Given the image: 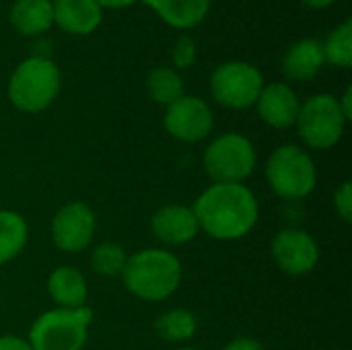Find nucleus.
Wrapping results in <instances>:
<instances>
[{
	"mask_svg": "<svg viewBox=\"0 0 352 350\" xmlns=\"http://www.w3.org/2000/svg\"><path fill=\"white\" fill-rule=\"evenodd\" d=\"M29 239L27 221L14 210H0V268L19 258Z\"/></svg>",
	"mask_w": 352,
	"mask_h": 350,
	"instance_id": "6ab92c4d",
	"label": "nucleus"
},
{
	"mask_svg": "<svg viewBox=\"0 0 352 350\" xmlns=\"http://www.w3.org/2000/svg\"><path fill=\"white\" fill-rule=\"evenodd\" d=\"M338 105H340V111H342V116L346 118V122H351L352 120V87H346V89H344L342 97L338 99Z\"/></svg>",
	"mask_w": 352,
	"mask_h": 350,
	"instance_id": "cd10ccee",
	"label": "nucleus"
},
{
	"mask_svg": "<svg viewBox=\"0 0 352 350\" xmlns=\"http://www.w3.org/2000/svg\"><path fill=\"white\" fill-rule=\"evenodd\" d=\"M270 254L274 264L291 276H305L320 264V245L316 237L297 227L280 229L270 243Z\"/></svg>",
	"mask_w": 352,
	"mask_h": 350,
	"instance_id": "9b49d317",
	"label": "nucleus"
},
{
	"mask_svg": "<svg viewBox=\"0 0 352 350\" xmlns=\"http://www.w3.org/2000/svg\"><path fill=\"white\" fill-rule=\"evenodd\" d=\"M200 233L217 241L248 237L260 219L256 194L245 184H210L192 206Z\"/></svg>",
	"mask_w": 352,
	"mask_h": 350,
	"instance_id": "f257e3e1",
	"label": "nucleus"
},
{
	"mask_svg": "<svg viewBox=\"0 0 352 350\" xmlns=\"http://www.w3.org/2000/svg\"><path fill=\"white\" fill-rule=\"evenodd\" d=\"M155 330L167 342H188L198 330V320L192 311L175 307L157 318Z\"/></svg>",
	"mask_w": 352,
	"mask_h": 350,
	"instance_id": "412c9836",
	"label": "nucleus"
},
{
	"mask_svg": "<svg viewBox=\"0 0 352 350\" xmlns=\"http://www.w3.org/2000/svg\"><path fill=\"white\" fill-rule=\"evenodd\" d=\"M97 217L93 208L80 200H72L64 204L52 219V241L58 250L66 254L85 252L95 237Z\"/></svg>",
	"mask_w": 352,
	"mask_h": 350,
	"instance_id": "9d476101",
	"label": "nucleus"
},
{
	"mask_svg": "<svg viewBox=\"0 0 352 350\" xmlns=\"http://www.w3.org/2000/svg\"><path fill=\"white\" fill-rule=\"evenodd\" d=\"M184 268L179 258L165 248H144L128 256L122 283L140 301L157 303L169 299L182 285Z\"/></svg>",
	"mask_w": 352,
	"mask_h": 350,
	"instance_id": "f03ea898",
	"label": "nucleus"
},
{
	"mask_svg": "<svg viewBox=\"0 0 352 350\" xmlns=\"http://www.w3.org/2000/svg\"><path fill=\"white\" fill-rule=\"evenodd\" d=\"M223 350H266L264 344L256 338H250V336H239V338H233L227 347Z\"/></svg>",
	"mask_w": 352,
	"mask_h": 350,
	"instance_id": "a878e982",
	"label": "nucleus"
},
{
	"mask_svg": "<svg viewBox=\"0 0 352 350\" xmlns=\"http://www.w3.org/2000/svg\"><path fill=\"white\" fill-rule=\"evenodd\" d=\"M60 85V68L47 56H31L12 70L6 95L14 109L39 113L56 101Z\"/></svg>",
	"mask_w": 352,
	"mask_h": 350,
	"instance_id": "7ed1b4c3",
	"label": "nucleus"
},
{
	"mask_svg": "<svg viewBox=\"0 0 352 350\" xmlns=\"http://www.w3.org/2000/svg\"><path fill=\"white\" fill-rule=\"evenodd\" d=\"M346 118L340 111L338 97L330 93H318L305 99L297 116V132L307 149L328 151L336 146L346 128Z\"/></svg>",
	"mask_w": 352,
	"mask_h": 350,
	"instance_id": "0eeeda50",
	"label": "nucleus"
},
{
	"mask_svg": "<svg viewBox=\"0 0 352 350\" xmlns=\"http://www.w3.org/2000/svg\"><path fill=\"white\" fill-rule=\"evenodd\" d=\"M0 350H33L29 347L27 338L21 336H0Z\"/></svg>",
	"mask_w": 352,
	"mask_h": 350,
	"instance_id": "bb28decb",
	"label": "nucleus"
},
{
	"mask_svg": "<svg viewBox=\"0 0 352 350\" xmlns=\"http://www.w3.org/2000/svg\"><path fill=\"white\" fill-rule=\"evenodd\" d=\"M258 153L254 142L239 132H225L208 142L202 165L212 184H243L256 169Z\"/></svg>",
	"mask_w": 352,
	"mask_h": 350,
	"instance_id": "423d86ee",
	"label": "nucleus"
},
{
	"mask_svg": "<svg viewBox=\"0 0 352 350\" xmlns=\"http://www.w3.org/2000/svg\"><path fill=\"white\" fill-rule=\"evenodd\" d=\"M299 107H301V101H299L297 93L287 83L264 85V89L256 101L260 120L276 130H287V128L295 126Z\"/></svg>",
	"mask_w": 352,
	"mask_h": 350,
	"instance_id": "ddd939ff",
	"label": "nucleus"
},
{
	"mask_svg": "<svg viewBox=\"0 0 352 350\" xmlns=\"http://www.w3.org/2000/svg\"><path fill=\"white\" fill-rule=\"evenodd\" d=\"M196 62V43L190 35H182L173 45L175 68H190Z\"/></svg>",
	"mask_w": 352,
	"mask_h": 350,
	"instance_id": "b1692460",
	"label": "nucleus"
},
{
	"mask_svg": "<svg viewBox=\"0 0 352 350\" xmlns=\"http://www.w3.org/2000/svg\"><path fill=\"white\" fill-rule=\"evenodd\" d=\"M264 89L262 72L250 64L231 60L214 68L210 74V93L214 101L227 109H250L256 105Z\"/></svg>",
	"mask_w": 352,
	"mask_h": 350,
	"instance_id": "6e6552de",
	"label": "nucleus"
},
{
	"mask_svg": "<svg viewBox=\"0 0 352 350\" xmlns=\"http://www.w3.org/2000/svg\"><path fill=\"white\" fill-rule=\"evenodd\" d=\"M146 2L167 25L188 31L204 21L210 8V0H142Z\"/></svg>",
	"mask_w": 352,
	"mask_h": 350,
	"instance_id": "a211bd4d",
	"label": "nucleus"
},
{
	"mask_svg": "<svg viewBox=\"0 0 352 350\" xmlns=\"http://www.w3.org/2000/svg\"><path fill=\"white\" fill-rule=\"evenodd\" d=\"M47 295L62 309L87 307L89 285L85 274L74 266H58L47 276Z\"/></svg>",
	"mask_w": 352,
	"mask_h": 350,
	"instance_id": "2eb2a0df",
	"label": "nucleus"
},
{
	"mask_svg": "<svg viewBox=\"0 0 352 350\" xmlns=\"http://www.w3.org/2000/svg\"><path fill=\"white\" fill-rule=\"evenodd\" d=\"M54 23L72 35H89L103 21V8L95 0H52Z\"/></svg>",
	"mask_w": 352,
	"mask_h": 350,
	"instance_id": "4468645a",
	"label": "nucleus"
},
{
	"mask_svg": "<svg viewBox=\"0 0 352 350\" xmlns=\"http://www.w3.org/2000/svg\"><path fill=\"white\" fill-rule=\"evenodd\" d=\"M91 322V307H54L31 324L27 342L33 350H82L89 340Z\"/></svg>",
	"mask_w": 352,
	"mask_h": 350,
	"instance_id": "39448f33",
	"label": "nucleus"
},
{
	"mask_svg": "<svg viewBox=\"0 0 352 350\" xmlns=\"http://www.w3.org/2000/svg\"><path fill=\"white\" fill-rule=\"evenodd\" d=\"M324 60L338 68L352 66V21L344 19L322 43Z\"/></svg>",
	"mask_w": 352,
	"mask_h": 350,
	"instance_id": "5701e85b",
	"label": "nucleus"
},
{
	"mask_svg": "<svg viewBox=\"0 0 352 350\" xmlns=\"http://www.w3.org/2000/svg\"><path fill=\"white\" fill-rule=\"evenodd\" d=\"M128 262V254L124 245L116 241H101L91 252V268L105 278H118L122 276Z\"/></svg>",
	"mask_w": 352,
	"mask_h": 350,
	"instance_id": "4be33fe9",
	"label": "nucleus"
},
{
	"mask_svg": "<svg viewBox=\"0 0 352 350\" xmlns=\"http://www.w3.org/2000/svg\"><path fill=\"white\" fill-rule=\"evenodd\" d=\"M175 350H202V349H194V347H184V349H175Z\"/></svg>",
	"mask_w": 352,
	"mask_h": 350,
	"instance_id": "7c9ffc66",
	"label": "nucleus"
},
{
	"mask_svg": "<svg viewBox=\"0 0 352 350\" xmlns=\"http://www.w3.org/2000/svg\"><path fill=\"white\" fill-rule=\"evenodd\" d=\"M324 50L322 41L314 37L299 39L283 56V72L291 80H311L324 68Z\"/></svg>",
	"mask_w": 352,
	"mask_h": 350,
	"instance_id": "dca6fc26",
	"label": "nucleus"
},
{
	"mask_svg": "<svg viewBox=\"0 0 352 350\" xmlns=\"http://www.w3.org/2000/svg\"><path fill=\"white\" fill-rule=\"evenodd\" d=\"M334 208L344 223H352V184L349 179L334 192Z\"/></svg>",
	"mask_w": 352,
	"mask_h": 350,
	"instance_id": "393cba45",
	"label": "nucleus"
},
{
	"mask_svg": "<svg viewBox=\"0 0 352 350\" xmlns=\"http://www.w3.org/2000/svg\"><path fill=\"white\" fill-rule=\"evenodd\" d=\"M264 175L270 190L283 200H303L318 186V167L299 144L276 146L266 161Z\"/></svg>",
	"mask_w": 352,
	"mask_h": 350,
	"instance_id": "20e7f679",
	"label": "nucleus"
},
{
	"mask_svg": "<svg viewBox=\"0 0 352 350\" xmlns=\"http://www.w3.org/2000/svg\"><path fill=\"white\" fill-rule=\"evenodd\" d=\"M303 4H307V6H311V8H328V6H332L336 0H301Z\"/></svg>",
	"mask_w": 352,
	"mask_h": 350,
	"instance_id": "c756f323",
	"label": "nucleus"
},
{
	"mask_svg": "<svg viewBox=\"0 0 352 350\" xmlns=\"http://www.w3.org/2000/svg\"><path fill=\"white\" fill-rule=\"evenodd\" d=\"M163 126L171 138L186 144H196L210 136L214 128V116L204 99L196 95H184L165 107Z\"/></svg>",
	"mask_w": 352,
	"mask_h": 350,
	"instance_id": "1a4fd4ad",
	"label": "nucleus"
},
{
	"mask_svg": "<svg viewBox=\"0 0 352 350\" xmlns=\"http://www.w3.org/2000/svg\"><path fill=\"white\" fill-rule=\"evenodd\" d=\"M146 91L148 97L159 103V105H171L175 103L179 97H184V78L179 76L177 70L167 68V66H159L155 70L148 72L146 76Z\"/></svg>",
	"mask_w": 352,
	"mask_h": 350,
	"instance_id": "aec40b11",
	"label": "nucleus"
},
{
	"mask_svg": "<svg viewBox=\"0 0 352 350\" xmlns=\"http://www.w3.org/2000/svg\"><path fill=\"white\" fill-rule=\"evenodd\" d=\"M95 2L101 8H126V6H132L138 0H95Z\"/></svg>",
	"mask_w": 352,
	"mask_h": 350,
	"instance_id": "c85d7f7f",
	"label": "nucleus"
},
{
	"mask_svg": "<svg viewBox=\"0 0 352 350\" xmlns=\"http://www.w3.org/2000/svg\"><path fill=\"white\" fill-rule=\"evenodd\" d=\"M153 235L167 248H177L194 241L200 233L192 206L165 204L151 217Z\"/></svg>",
	"mask_w": 352,
	"mask_h": 350,
	"instance_id": "f8f14e48",
	"label": "nucleus"
},
{
	"mask_svg": "<svg viewBox=\"0 0 352 350\" xmlns=\"http://www.w3.org/2000/svg\"><path fill=\"white\" fill-rule=\"evenodd\" d=\"M12 27L27 37L41 35L54 25V6L52 0H14L10 6Z\"/></svg>",
	"mask_w": 352,
	"mask_h": 350,
	"instance_id": "f3484780",
	"label": "nucleus"
}]
</instances>
